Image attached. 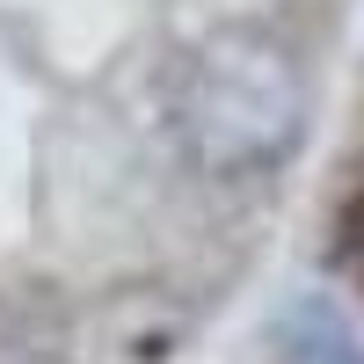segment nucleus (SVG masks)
<instances>
[{
    "mask_svg": "<svg viewBox=\"0 0 364 364\" xmlns=\"http://www.w3.org/2000/svg\"><path fill=\"white\" fill-rule=\"evenodd\" d=\"M314 87L299 51L262 22H219L168 73V139L197 175H277L306 139Z\"/></svg>",
    "mask_w": 364,
    "mask_h": 364,
    "instance_id": "obj_1",
    "label": "nucleus"
},
{
    "mask_svg": "<svg viewBox=\"0 0 364 364\" xmlns=\"http://www.w3.org/2000/svg\"><path fill=\"white\" fill-rule=\"evenodd\" d=\"M284 350H291V364H364V328H357V314H343L336 299L314 291L284 314Z\"/></svg>",
    "mask_w": 364,
    "mask_h": 364,
    "instance_id": "obj_2",
    "label": "nucleus"
}]
</instances>
